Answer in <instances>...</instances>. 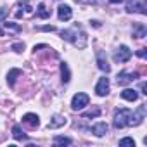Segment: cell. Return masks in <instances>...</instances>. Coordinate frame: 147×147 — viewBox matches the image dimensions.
I'll use <instances>...</instances> for the list:
<instances>
[{
	"label": "cell",
	"mask_w": 147,
	"mask_h": 147,
	"mask_svg": "<svg viewBox=\"0 0 147 147\" xmlns=\"http://www.w3.org/2000/svg\"><path fill=\"white\" fill-rule=\"evenodd\" d=\"M61 76H62V83H67L71 80V73H69V67L66 62L61 64Z\"/></svg>",
	"instance_id": "obj_14"
},
{
	"label": "cell",
	"mask_w": 147,
	"mask_h": 147,
	"mask_svg": "<svg viewBox=\"0 0 147 147\" xmlns=\"http://www.w3.org/2000/svg\"><path fill=\"white\" fill-rule=\"evenodd\" d=\"M119 2H123V0H109V4H119Z\"/></svg>",
	"instance_id": "obj_28"
},
{
	"label": "cell",
	"mask_w": 147,
	"mask_h": 147,
	"mask_svg": "<svg viewBox=\"0 0 147 147\" xmlns=\"http://www.w3.org/2000/svg\"><path fill=\"white\" fill-rule=\"evenodd\" d=\"M97 64H99V69L100 71H106V73L111 71V66H109L107 59L104 57V52H97Z\"/></svg>",
	"instance_id": "obj_11"
},
{
	"label": "cell",
	"mask_w": 147,
	"mask_h": 147,
	"mask_svg": "<svg viewBox=\"0 0 147 147\" xmlns=\"http://www.w3.org/2000/svg\"><path fill=\"white\" fill-rule=\"evenodd\" d=\"M66 123H67V119H66L64 116H61V114H54L52 119L49 121V128H50V130H54V128H61V126H64Z\"/></svg>",
	"instance_id": "obj_9"
},
{
	"label": "cell",
	"mask_w": 147,
	"mask_h": 147,
	"mask_svg": "<svg viewBox=\"0 0 147 147\" xmlns=\"http://www.w3.org/2000/svg\"><path fill=\"white\" fill-rule=\"evenodd\" d=\"M99 114H100V109L95 107V109H92V111H88V113H83V118H97Z\"/></svg>",
	"instance_id": "obj_21"
},
{
	"label": "cell",
	"mask_w": 147,
	"mask_h": 147,
	"mask_svg": "<svg viewBox=\"0 0 147 147\" xmlns=\"http://www.w3.org/2000/svg\"><path fill=\"white\" fill-rule=\"evenodd\" d=\"M12 137H14L16 140H23V138H26V135L23 133V130H21L19 125H14V126H12Z\"/></svg>",
	"instance_id": "obj_15"
},
{
	"label": "cell",
	"mask_w": 147,
	"mask_h": 147,
	"mask_svg": "<svg viewBox=\"0 0 147 147\" xmlns=\"http://www.w3.org/2000/svg\"><path fill=\"white\" fill-rule=\"evenodd\" d=\"M126 11H128V12H140V14H145L144 5H142V4H137L135 0H130V4H128Z\"/></svg>",
	"instance_id": "obj_13"
},
{
	"label": "cell",
	"mask_w": 147,
	"mask_h": 147,
	"mask_svg": "<svg viewBox=\"0 0 147 147\" xmlns=\"http://www.w3.org/2000/svg\"><path fill=\"white\" fill-rule=\"evenodd\" d=\"M130 114H131V111H130V109H125V107L116 109V113H114V121H113L114 128H116V130H121V128L128 126Z\"/></svg>",
	"instance_id": "obj_1"
},
{
	"label": "cell",
	"mask_w": 147,
	"mask_h": 147,
	"mask_svg": "<svg viewBox=\"0 0 147 147\" xmlns=\"http://www.w3.org/2000/svg\"><path fill=\"white\" fill-rule=\"evenodd\" d=\"M90 102V97L83 92H78L76 95H73V100H71V107L73 111H82L83 107H87Z\"/></svg>",
	"instance_id": "obj_2"
},
{
	"label": "cell",
	"mask_w": 147,
	"mask_h": 147,
	"mask_svg": "<svg viewBox=\"0 0 147 147\" xmlns=\"http://www.w3.org/2000/svg\"><path fill=\"white\" fill-rule=\"evenodd\" d=\"M144 118H145V106L142 104V106H138V109H137L135 113H131V114H130L128 126H138V125L144 121Z\"/></svg>",
	"instance_id": "obj_3"
},
{
	"label": "cell",
	"mask_w": 147,
	"mask_h": 147,
	"mask_svg": "<svg viewBox=\"0 0 147 147\" xmlns=\"http://www.w3.org/2000/svg\"><path fill=\"white\" fill-rule=\"evenodd\" d=\"M36 16L42 18V19H47V18L50 16V12L47 11V7H45L43 4H40V5H38V11H36Z\"/></svg>",
	"instance_id": "obj_18"
},
{
	"label": "cell",
	"mask_w": 147,
	"mask_h": 147,
	"mask_svg": "<svg viewBox=\"0 0 147 147\" xmlns=\"http://www.w3.org/2000/svg\"><path fill=\"white\" fill-rule=\"evenodd\" d=\"M145 26L144 24H135V33H133V36L135 38H144L145 36Z\"/></svg>",
	"instance_id": "obj_17"
},
{
	"label": "cell",
	"mask_w": 147,
	"mask_h": 147,
	"mask_svg": "<svg viewBox=\"0 0 147 147\" xmlns=\"http://www.w3.org/2000/svg\"><path fill=\"white\" fill-rule=\"evenodd\" d=\"M131 57V50L126 45H121L116 52H114V61L116 62H128Z\"/></svg>",
	"instance_id": "obj_4"
},
{
	"label": "cell",
	"mask_w": 147,
	"mask_h": 147,
	"mask_svg": "<svg viewBox=\"0 0 147 147\" xmlns=\"http://www.w3.org/2000/svg\"><path fill=\"white\" fill-rule=\"evenodd\" d=\"M121 99H125V100H128V102H135V100L138 99V94H137V90H133V88H125V90L121 92Z\"/></svg>",
	"instance_id": "obj_12"
},
{
	"label": "cell",
	"mask_w": 147,
	"mask_h": 147,
	"mask_svg": "<svg viewBox=\"0 0 147 147\" xmlns=\"http://www.w3.org/2000/svg\"><path fill=\"white\" fill-rule=\"evenodd\" d=\"M19 75H21V71H19V69H11V71H9V76H7V83H9L11 87H14L16 76H19Z\"/></svg>",
	"instance_id": "obj_16"
},
{
	"label": "cell",
	"mask_w": 147,
	"mask_h": 147,
	"mask_svg": "<svg viewBox=\"0 0 147 147\" xmlns=\"http://www.w3.org/2000/svg\"><path fill=\"white\" fill-rule=\"evenodd\" d=\"M137 76H138L137 73H126V71H121L119 75L116 76V82H118V85H128V83H131Z\"/></svg>",
	"instance_id": "obj_6"
},
{
	"label": "cell",
	"mask_w": 147,
	"mask_h": 147,
	"mask_svg": "<svg viewBox=\"0 0 147 147\" xmlns=\"http://www.w3.org/2000/svg\"><path fill=\"white\" fill-rule=\"evenodd\" d=\"M137 55H138V57H142V59H144V57H145V49H140V50H138V52H137Z\"/></svg>",
	"instance_id": "obj_26"
},
{
	"label": "cell",
	"mask_w": 147,
	"mask_h": 147,
	"mask_svg": "<svg viewBox=\"0 0 147 147\" xmlns=\"http://www.w3.org/2000/svg\"><path fill=\"white\" fill-rule=\"evenodd\" d=\"M12 50H16V52L24 50V43H14V45H12Z\"/></svg>",
	"instance_id": "obj_24"
},
{
	"label": "cell",
	"mask_w": 147,
	"mask_h": 147,
	"mask_svg": "<svg viewBox=\"0 0 147 147\" xmlns=\"http://www.w3.org/2000/svg\"><path fill=\"white\" fill-rule=\"evenodd\" d=\"M119 145H121V147H125V145H131V147H133V145H135V140L130 138V137H125V138L119 140Z\"/></svg>",
	"instance_id": "obj_22"
},
{
	"label": "cell",
	"mask_w": 147,
	"mask_h": 147,
	"mask_svg": "<svg viewBox=\"0 0 147 147\" xmlns=\"http://www.w3.org/2000/svg\"><path fill=\"white\" fill-rule=\"evenodd\" d=\"M76 2H82V4H95V0H76Z\"/></svg>",
	"instance_id": "obj_27"
},
{
	"label": "cell",
	"mask_w": 147,
	"mask_h": 147,
	"mask_svg": "<svg viewBox=\"0 0 147 147\" xmlns=\"http://www.w3.org/2000/svg\"><path fill=\"white\" fill-rule=\"evenodd\" d=\"M71 16H73V11H71L69 5L61 4V5L57 7V18H59V21H69Z\"/></svg>",
	"instance_id": "obj_7"
},
{
	"label": "cell",
	"mask_w": 147,
	"mask_h": 147,
	"mask_svg": "<svg viewBox=\"0 0 147 147\" xmlns=\"http://www.w3.org/2000/svg\"><path fill=\"white\" fill-rule=\"evenodd\" d=\"M54 144L55 145H69L71 144V138H67V137H55L54 138Z\"/></svg>",
	"instance_id": "obj_20"
},
{
	"label": "cell",
	"mask_w": 147,
	"mask_h": 147,
	"mask_svg": "<svg viewBox=\"0 0 147 147\" xmlns=\"http://www.w3.org/2000/svg\"><path fill=\"white\" fill-rule=\"evenodd\" d=\"M7 14H9V9H5V7H0V21H4V19L7 18Z\"/></svg>",
	"instance_id": "obj_23"
},
{
	"label": "cell",
	"mask_w": 147,
	"mask_h": 147,
	"mask_svg": "<svg viewBox=\"0 0 147 147\" xmlns=\"http://www.w3.org/2000/svg\"><path fill=\"white\" fill-rule=\"evenodd\" d=\"M23 123L35 130V128H38V126H40V118H38L36 114H33V113H28V114H24V116H23Z\"/></svg>",
	"instance_id": "obj_8"
},
{
	"label": "cell",
	"mask_w": 147,
	"mask_h": 147,
	"mask_svg": "<svg viewBox=\"0 0 147 147\" xmlns=\"http://www.w3.org/2000/svg\"><path fill=\"white\" fill-rule=\"evenodd\" d=\"M42 31H55V26H42Z\"/></svg>",
	"instance_id": "obj_25"
},
{
	"label": "cell",
	"mask_w": 147,
	"mask_h": 147,
	"mask_svg": "<svg viewBox=\"0 0 147 147\" xmlns=\"http://www.w3.org/2000/svg\"><path fill=\"white\" fill-rule=\"evenodd\" d=\"M4 26H5L7 31H14V33H19L21 31V26L16 24V23H4Z\"/></svg>",
	"instance_id": "obj_19"
},
{
	"label": "cell",
	"mask_w": 147,
	"mask_h": 147,
	"mask_svg": "<svg viewBox=\"0 0 147 147\" xmlns=\"http://www.w3.org/2000/svg\"><path fill=\"white\" fill-rule=\"evenodd\" d=\"M95 94L99 97H106L109 94V80L104 76V78H99L97 85H95Z\"/></svg>",
	"instance_id": "obj_5"
},
{
	"label": "cell",
	"mask_w": 147,
	"mask_h": 147,
	"mask_svg": "<svg viewBox=\"0 0 147 147\" xmlns=\"http://www.w3.org/2000/svg\"><path fill=\"white\" fill-rule=\"evenodd\" d=\"M107 130H109V126H107V123H104V121H99V123H95V125L92 126V133L97 135V137H104V135L107 133Z\"/></svg>",
	"instance_id": "obj_10"
}]
</instances>
